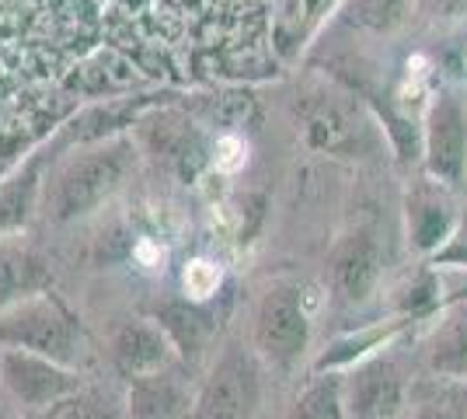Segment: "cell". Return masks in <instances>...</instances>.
Returning <instances> with one entry per match:
<instances>
[{"instance_id":"obj_10","label":"cell","mask_w":467,"mask_h":419,"mask_svg":"<svg viewBox=\"0 0 467 419\" xmlns=\"http://www.w3.org/2000/svg\"><path fill=\"white\" fill-rule=\"evenodd\" d=\"M126 419H192L195 392L178 367L130 381L126 388Z\"/></svg>"},{"instance_id":"obj_8","label":"cell","mask_w":467,"mask_h":419,"mask_svg":"<svg viewBox=\"0 0 467 419\" xmlns=\"http://www.w3.org/2000/svg\"><path fill=\"white\" fill-rule=\"evenodd\" d=\"M109 357L116 363V371L126 381L147 378L157 371L175 367V346L164 336V329L157 321H122L112 340H109Z\"/></svg>"},{"instance_id":"obj_7","label":"cell","mask_w":467,"mask_h":419,"mask_svg":"<svg viewBox=\"0 0 467 419\" xmlns=\"http://www.w3.org/2000/svg\"><path fill=\"white\" fill-rule=\"evenodd\" d=\"M426 168L443 185L467 182V122L453 99H440L426 122Z\"/></svg>"},{"instance_id":"obj_21","label":"cell","mask_w":467,"mask_h":419,"mask_svg":"<svg viewBox=\"0 0 467 419\" xmlns=\"http://www.w3.org/2000/svg\"><path fill=\"white\" fill-rule=\"evenodd\" d=\"M436 262H450V266H467V235L450 238L447 248L436 252Z\"/></svg>"},{"instance_id":"obj_22","label":"cell","mask_w":467,"mask_h":419,"mask_svg":"<svg viewBox=\"0 0 467 419\" xmlns=\"http://www.w3.org/2000/svg\"><path fill=\"white\" fill-rule=\"evenodd\" d=\"M0 419H4V416H0Z\"/></svg>"},{"instance_id":"obj_9","label":"cell","mask_w":467,"mask_h":419,"mask_svg":"<svg viewBox=\"0 0 467 419\" xmlns=\"http://www.w3.org/2000/svg\"><path fill=\"white\" fill-rule=\"evenodd\" d=\"M331 290L346 304H363L377 290L380 279V248L370 231H356L342 241L328 262Z\"/></svg>"},{"instance_id":"obj_20","label":"cell","mask_w":467,"mask_h":419,"mask_svg":"<svg viewBox=\"0 0 467 419\" xmlns=\"http://www.w3.org/2000/svg\"><path fill=\"white\" fill-rule=\"evenodd\" d=\"M432 21H457L467 15V0H419Z\"/></svg>"},{"instance_id":"obj_13","label":"cell","mask_w":467,"mask_h":419,"mask_svg":"<svg viewBox=\"0 0 467 419\" xmlns=\"http://www.w3.org/2000/svg\"><path fill=\"white\" fill-rule=\"evenodd\" d=\"M429 371L450 381H467V308L450 315L429 342Z\"/></svg>"},{"instance_id":"obj_5","label":"cell","mask_w":467,"mask_h":419,"mask_svg":"<svg viewBox=\"0 0 467 419\" xmlns=\"http://www.w3.org/2000/svg\"><path fill=\"white\" fill-rule=\"evenodd\" d=\"M0 384L18 402L28 416L57 405L59 399L84 388L78 367H63L49 357L21 353V350H0Z\"/></svg>"},{"instance_id":"obj_1","label":"cell","mask_w":467,"mask_h":419,"mask_svg":"<svg viewBox=\"0 0 467 419\" xmlns=\"http://www.w3.org/2000/svg\"><path fill=\"white\" fill-rule=\"evenodd\" d=\"M133 161H137V151L130 140H109L70 158L46 189L49 220L70 224V220L88 217L91 210H98L109 196H116L122 189L126 175L133 172Z\"/></svg>"},{"instance_id":"obj_16","label":"cell","mask_w":467,"mask_h":419,"mask_svg":"<svg viewBox=\"0 0 467 419\" xmlns=\"http://www.w3.org/2000/svg\"><path fill=\"white\" fill-rule=\"evenodd\" d=\"M39 200V182L36 172H25L21 179L0 182V231H15L32 217Z\"/></svg>"},{"instance_id":"obj_2","label":"cell","mask_w":467,"mask_h":419,"mask_svg":"<svg viewBox=\"0 0 467 419\" xmlns=\"http://www.w3.org/2000/svg\"><path fill=\"white\" fill-rule=\"evenodd\" d=\"M0 350H21L78 367L84 357V332L78 319L42 290L0 311Z\"/></svg>"},{"instance_id":"obj_11","label":"cell","mask_w":467,"mask_h":419,"mask_svg":"<svg viewBox=\"0 0 467 419\" xmlns=\"http://www.w3.org/2000/svg\"><path fill=\"white\" fill-rule=\"evenodd\" d=\"M154 321L164 329V336L171 340L178 360H195L216 332V321L202 308V300H171V304H161Z\"/></svg>"},{"instance_id":"obj_6","label":"cell","mask_w":467,"mask_h":419,"mask_svg":"<svg viewBox=\"0 0 467 419\" xmlns=\"http://www.w3.org/2000/svg\"><path fill=\"white\" fill-rule=\"evenodd\" d=\"M349 419H401L409 409V381L388 357H367L342 378Z\"/></svg>"},{"instance_id":"obj_15","label":"cell","mask_w":467,"mask_h":419,"mask_svg":"<svg viewBox=\"0 0 467 419\" xmlns=\"http://www.w3.org/2000/svg\"><path fill=\"white\" fill-rule=\"evenodd\" d=\"M28 419H126V402L112 399L101 388H78L74 395L59 399L57 405L42 409Z\"/></svg>"},{"instance_id":"obj_3","label":"cell","mask_w":467,"mask_h":419,"mask_svg":"<svg viewBox=\"0 0 467 419\" xmlns=\"http://www.w3.org/2000/svg\"><path fill=\"white\" fill-rule=\"evenodd\" d=\"M311 346V315L304 308V290L293 283H273L252 315V350L275 374H290Z\"/></svg>"},{"instance_id":"obj_12","label":"cell","mask_w":467,"mask_h":419,"mask_svg":"<svg viewBox=\"0 0 467 419\" xmlns=\"http://www.w3.org/2000/svg\"><path fill=\"white\" fill-rule=\"evenodd\" d=\"M53 283L46 262L36 259L32 252L18 248H0V311L18 304V300L42 294Z\"/></svg>"},{"instance_id":"obj_18","label":"cell","mask_w":467,"mask_h":419,"mask_svg":"<svg viewBox=\"0 0 467 419\" xmlns=\"http://www.w3.org/2000/svg\"><path fill=\"white\" fill-rule=\"evenodd\" d=\"M411 419H467V395H436L419 402Z\"/></svg>"},{"instance_id":"obj_4","label":"cell","mask_w":467,"mask_h":419,"mask_svg":"<svg viewBox=\"0 0 467 419\" xmlns=\"http://www.w3.org/2000/svg\"><path fill=\"white\" fill-rule=\"evenodd\" d=\"M262 360L241 342L223 346L195 392L192 419H254L262 405Z\"/></svg>"},{"instance_id":"obj_19","label":"cell","mask_w":467,"mask_h":419,"mask_svg":"<svg viewBox=\"0 0 467 419\" xmlns=\"http://www.w3.org/2000/svg\"><path fill=\"white\" fill-rule=\"evenodd\" d=\"M248 158V151H244V143L237 137H223L216 143V168H223V172H234V168H241Z\"/></svg>"},{"instance_id":"obj_14","label":"cell","mask_w":467,"mask_h":419,"mask_svg":"<svg viewBox=\"0 0 467 419\" xmlns=\"http://www.w3.org/2000/svg\"><path fill=\"white\" fill-rule=\"evenodd\" d=\"M286 419H349L342 378L338 374H317V378L296 395Z\"/></svg>"},{"instance_id":"obj_17","label":"cell","mask_w":467,"mask_h":419,"mask_svg":"<svg viewBox=\"0 0 467 419\" xmlns=\"http://www.w3.org/2000/svg\"><path fill=\"white\" fill-rule=\"evenodd\" d=\"M346 18L370 32H394L409 18V0H349Z\"/></svg>"}]
</instances>
